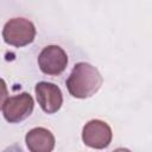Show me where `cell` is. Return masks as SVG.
Returning a JSON list of instances; mask_svg holds the SVG:
<instances>
[{"instance_id":"cell-1","label":"cell","mask_w":152,"mask_h":152,"mask_svg":"<svg viewBox=\"0 0 152 152\" xmlns=\"http://www.w3.org/2000/svg\"><path fill=\"white\" fill-rule=\"evenodd\" d=\"M102 83L103 78L97 68L89 63L80 62L74 65L65 86L72 97L88 99L99 91Z\"/></svg>"},{"instance_id":"cell-2","label":"cell","mask_w":152,"mask_h":152,"mask_svg":"<svg viewBox=\"0 0 152 152\" xmlns=\"http://www.w3.org/2000/svg\"><path fill=\"white\" fill-rule=\"evenodd\" d=\"M36 37V27L32 21L25 18L10 19L2 28V38L6 44L21 48L31 44Z\"/></svg>"},{"instance_id":"cell-3","label":"cell","mask_w":152,"mask_h":152,"mask_svg":"<svg viewBox=\"0 0 152 152\" xmlns=\"http://www.w3.org/2000/svg\"><path fill=\"white\" fill-rule=\"evenodd\" d=\"M33 108V97L28 93H21L6 99L2 106V113L6 121L10 124H18L27 119L32 114Z\"/></svg>"},{"instance_id":"cell-4","label":"cell","mask_w":152,"mask_h":152,"mask_svg":"<svg viewBox=\"0 0 152 152\" xmlns=\"http://www.w3.org/2000/svg\"><path fill=\"white\" fill-rule=\"evenodd\" d=\"M68 64L66 52L58 45L45 46L38 56V65L43 74L49 76L61 75Z\"/></svg>"},{"instance_id":"cell-5","label":"cell","mask_w":152,"mask_h":152,"mask_svg":"<svg viewBox=\"0 0 152 152\" xmlns=\"http://www.w3.org/2000/svg\"><path fill=\"white\" fill-rule=\"evenodd\" d=\"M113 133L110 126L102 120H90L82 129V140L84 145L91 148H106L112 142Z\"/></svg>"},{"instance_id":"cell-6","label":"cell","mask_w":152,"mask_h":152,"mask_svg":"<svg viewBox=\"0 0 152 152\" xmlns=\"http://www.w3.org/2000/svg\"><path fill=\"white\" fill-rule=\"evenodd\" d=\"M34 91L38 104L45 113L53 114L61 109L63 95L58 86L50 82H38L34 87Z\"/></svg>"},{"instance_id":"cell-7","label":"cell","mask_w":152,"mask_h":152,"mask_svg":"<svg viewBox=\"0 0 152 152\" xmlns=\"http://www.w3.org/2000/svg\"><path fill=\"white\" fill-rule=\"evenodd\" d=\"M25 142L31 152H51L56 141L51 131L44 127H36L26 133Z\"/></svg>"},{"instance_id":"cell-8","label":"cell","mask_w":152,"mask_h":152,"mask_svg":"<svg viewBox=\"0 0 152 152\" xmlns=\"http://www.w3.org/2000/svg\"><path fill=\"white\" fill-rule=\"evenodd\" d=\"M7 97H8V90L6 82L2 78H0V109H2V106Z\"/></svg>"}]
</instances>
